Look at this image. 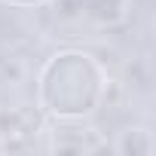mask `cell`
<instances>
[{
	"instance_id": "cell-2",
	"label": "cell",
	"mask_w": 156,
	"mask_h": 156,
	"mask_svg": "<svg viewBox=\"0 0 156 156\" xmlns=\"http://www.w3.org/2000/svg\"><path fill=\"white\" fill-rule=\"evenodd\" d=\"M138 135H144V129L129 132V135H126V141L119 144V150H122V153H150V141H147V138H144V141H138Z\"/></svg>"
},
{
	"instance_id": "cell-1",
	"label": "cell",
	"mask_w": 156,
	"mask_h": 156,
	"mask_svg": "<svg viewBox=\"0 0 156 156\" xmlns=\"http://www.w3.org/2000/svg\"><path fill=\"white\" fill-rule=\"evenodd\" d=\"M83 9L95 22H116L126 12V0H83Z\"/></svg>"
}]
</instances>
